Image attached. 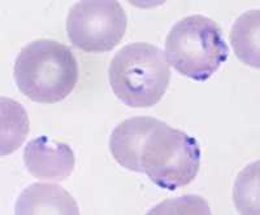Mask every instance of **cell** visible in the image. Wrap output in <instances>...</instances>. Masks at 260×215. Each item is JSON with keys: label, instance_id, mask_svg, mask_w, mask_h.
Instances as JSON below:
<instances>
[{"label": "cell", "instance_id": "6da1fadb", "mask_svg": "<svg viewBox=\"0 0 260 215\" xmlns=\"http://www.w3.org/2000/svg\"><path fill=\"white\" fill-rule=\"evenodd\" d=\"M18 90L34 103L68 98L78 82V64L68 46L41 39L25 46L15 62Z\"/></svg>", "mask_w": 260, "mask_h": 215}, {"label": "cell", "instance_id": "7a4b0ae2", "mask_svg": "<svg viewBox=\"0 0 260 215\" xmlns=\"http://www.w3.org/2000/svg\"><path fill=\"white\" fill-rule=\"evenodd\" d=\"M113 94L130 108H150L161 100L171 82L166 53L150 43H132L118 51L108 69Z\"/></svg>", "mask_w": 260, "mask_h": 215}, {"label": "cell", "instance_id": "3957f363", "mask_svg": "<svg viewBox=\"0 0 260 215\" xmlns=\"http://www.w3.org/2000/svg\"><path fill=\"white\" fill-rule=\"evenodd\" d=\"M228 56L229 47L221 27L206 16L185 17L167 36V60L178 73L192 80L210 79Z\"/></svg>", "mask_w": 260, "mask_h": 215}, {"label": "cell", "instance_id": "277c9868", "mask_svg": "<svg viewBox=\"0 0 260 215\" xmlns=\"http://www.w3.org/2000/svg\"><path fill=\"white\" fill-rule=\"evenodd\" d=\"M201 157L197 139L160 122L143 145L141 167L157 187L176 191L195 179Z\"/></svg>", "mask_w": 260, "mask_h": 215}, {"label": "cell", "instance_id": "5b68a950", "mask_svg": "<svg viewBox=\"0 0 260 215\" xmlns=\"http://www.w3.org/2000/svg\"><path fill=\"white\" fill-rule=\"evenodd\" d=\"M127 17L117 0H82L74 4L67 18L72 45L85 52L112 51L122 40Z\"/></svg>", "mask_w": 260, "mask_h": 215}, {"label": "cell", "instance_id": "8992f818", "mask_svg": "<svg viewBox=\"0 0 260 215\" xmlns=\"http://www.w3.org/2000/svg\"><path fill=\"white\" fill-rule=\"evenodd\" d=\"M24 163L37 179L59 182L71 177L76 158L68 144L55 142L47 136H38L26 144Z\"/></svg>", "mask_w": 260, "mask_h": 215}, {"label": "cell", "instance_id": "52a82bcc", "mask_svg": "<svg viewBox=\"0 0 260 215\" xmlns=\"http://www.w3.org/2000/svg\"><path fill=\"white\" fill-rule=\"evenodd\" d=\"M160 122L152 117H133L116 126L110 139V150L116 162L126 170L142 173L143 145Z\"/></svg>", "mask_w": 260, "mask_h": 215}, {"label": "cell", "instance_id": "ba28073f", "mask_svg": "<svg viewBox=\"0 0 260 215\" xmlns=\"http://www.w3.org/2000/svg\"><path fill=\"white\" fill-rule=\"evenodd\" d=\"M15 214L80 215V207L62 187L53 183H36L21 192Z\"/></svg>", "mask_w": 260, "mask_h": 215}, {"label": "cell", "instance_id": "9c48e42d", "mask_svg": "<svg viewBox=\"0 0 260 215\" xmlns=\"http://www.w3.org/2000/svg\"><path fill=\"white\" fill-rule=\"evenodd\" d=\"M260 12L247 11L237 18L231 31V41L236 56L254 69L260 68Z\"/></svg>", "mask_w": 260, "mask_h": 215}, {"label": "cell", "instance_id": "30bf717a", "mask_svg": "<svg viewBox=\"0 0 260 215\" xmlns=\"http://www.w3.org/2000/svg\"><path fill=\"white\" fill-rule=\"evenodd\" d=\"M29 134V118L24 106L8 98H0V154L8 156L24 144Z\"/></svg>", "mask_w": 260, "mask_h": 215}, {"label": "cell", "instance_id": "8fae6325", "mask_svg": "<svg viewBox=\"0 0 260 215\" xmlns=\"http://www.w3.org/2000/svg\"><path fill=\"white\" fill-rule=\"evenodd\" d=\"M233 198L241 214H259V161L248 165L238 175Z\"/></svg>", "mask_w": 260, "mask_h": 215}, {"label": "cell", "instance_id": "7c38bea8", "mask_svg": "<svg viewBox=\"0 0 260 215\" xmlns=\"http://www.w3.org/2000/svg\"><path fill=\"white\" fill-rule=\"evenodd\" d=\"M150 215L156 214H206L210 215V206L206 200L199 196H183V197L167 200L148 211Z\"/></svg>", "mask_w": 260, "mask_h": 215}]
</instances>
